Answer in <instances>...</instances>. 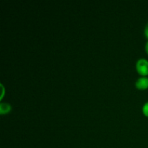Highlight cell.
I'll use <instances>...</instances> for the list:
<instances>
[{
    "mask_svg": "<svg viewBox=\"0 0 148 148\" xmlns=\"http://www.w3.org/2000/svg\"><path fill=\"white\" fill-rule=\"evenodd\" d=\"M137 72L143 77L148 75V61L145 59H139L136 64Z\"/></svg>",
    "mask_w": 148,
    "mask_h": 148,
    "instance_id": "1",
    "label": "cell"
},
{
    "mask_svg": "<svg viewBox=\"0 0 148 148\" xmlns=\"http://www.w3.org/2000/svg\"><path fill=\"white\" fill-rule=\"evenodd\" d=\"M136 88L140 90H145L148 88V78L146 77H140L136 81Z\"/></svg>",
    "mask_w": 148,
    "mask_h": 148,
    "instance_id": "2",
    "label": "cell"
},
{
    "mask_svg": "<svg viewBox=\"0 0 148 148\" xmlns=\"http://www.w3.org/2000/svg\"><path fill=\"white\" fill-rule=\"evenodd\" d=\"M12 111V106L7 103H1L0 104V114H7Z\"/></svg>",
    "mask_w": 148,
    "mask_h": 148,
    "instance_id": "3",
    "label": "cell"
},
{
    "mask_svg": "<svg viewBox=\"0 0 148 148\" xmlns=\"http://www.w3.org/2000/svg\"><path fill=\"white\" fill-rule=\"evenodd\" d=\"M143 113L145 116L148 117V101L147 103L144 104V106H143Z\"/></svg>",
    "mask_w": 148,
    "mask_h": 148,
    "instance_id": "4",
    "label": "cell"
},
{
    "mask_svg": "<svg viewBox=\"0 0 148 148\" xmlns=\"http://www.w3.org/2000/svg\"><path fill=\"white\" fill-rule=\"evenodd\" d=\"M145 35L146 38L148 39V23L146 25L145 28Z\"/></svg>",
    "mask_w": 148,
    "mask_h": 148,
    "instance_id": "5",
    "label": "cell"
},
{
    "mask_svg": "<svg viewBox=\"0 0 148 148\" xmlns=\"http://www.w3.org/2000/svg\"><path fill=\"white\" fill-rule=\"evenodd\" d=\"M1 90H2V93H1V98H0V100L1 101V99H2L3 96H4V88L3 87L2 84H1Z\"/></svg>",
    "mask_w": 148,
    "mask_h": 148,
    "instance_id": "6",
    "label": "cell"
},
{
    "mask_svg": "<svg viewBox=\"0 0 148 148\" xmlns=\"http://www.w3.org/2000/svg\"><path fill=\"white\" fill-rule=\"evenodd\" d=\"M145 51H146V53L148 54V40L147 43H146V45H145Z\"/></svg>",
    "mask_w": 148,
    "mask_h": 148,
    "instance_id": "7",
    "label": "cell"
}]
</instances>
